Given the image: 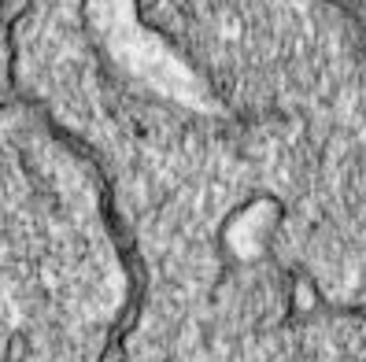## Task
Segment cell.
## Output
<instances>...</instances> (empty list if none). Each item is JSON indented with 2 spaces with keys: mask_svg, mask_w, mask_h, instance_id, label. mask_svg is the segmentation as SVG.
<instances>
[{
  "mask_svg": "<svg viewBox=\"0 0 366 362\" xmlns=\"http://www.w3.org/2000/svg\"><path fill=\"white\" fill-rule=\"evenodd\" d=\"M134 303L93 156L37 104L0 108V362H107Z\"/></svg>",
  "mask_w": 366,
  "mask_h": 362,
  "instance_id": "7a4b0ae2",
  "label": "cell"
},
{
  "mask_svg": "<svg viewBox=\"0 0 366 362\" xmlns=\"http://www.w3.org/2000/svg\"><path fill=\"white\" fill-rule=\"evenodd\" d=\"M93 26V23H89ZM119 26V23H115ZM97 30V26H93ZM19 41L26 100L93 156L130 244L122 362H366V45L326 0Z\"/></svg>",
  "mask_w": 366,
  "mask_h": 362,
  "instance_id": "6da1fadb",
  "label": "cell"
}]
</instances>
